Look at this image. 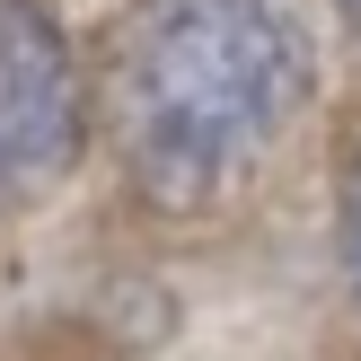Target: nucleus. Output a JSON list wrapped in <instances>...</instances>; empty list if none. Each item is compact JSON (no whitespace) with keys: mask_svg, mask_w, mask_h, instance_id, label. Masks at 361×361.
I'll use <instances>...</instances> for the list:
<instances>
[{"mask_svg":"<svg viewBox=\"0 0 361 361\" xmlns=\"http://www.w3.org/2000/svg\"><path fill=\"white\" fill-rule=\"evenodd\" d=\"M317 97L300 0H133L115 35L123 168L159 212H212Z\"/></svg>","mask_w":361,"mask_h":361,"instance_id":"obj_1","label":"nucleus"},{"mask_svg":"<svg viewBox=\"0 0 361 361\" xmlns=\"http://www.w3.org/2000/svg\"><path fill=\"white\" fill-rule=\"evenodd\" d=\"M88 141V88L44 0H0V212L62 194Z\"/></svg>","mask_w":361,"mask_h":361,"instance_id":"obj_2","label":"nucleus"},{"mask_svg":"<svg viewBox=\"0 0 361 361\" xmlns=\"http://www.w3.org/2000/svg\"><path fill=\"white\" fill-rule=\"evenodd\" d=\"M344 274H353V309H361V150H353V185H344Z\"/></svg>","mask_w":361,"mask_h":361,"instance_id":"obj_3","label":"nucleus"},{"mask_svg":"<svg viewBox=\"0 0 361 361\" xmlns=\"http://www.w3.org/2000/svg\"><path fill=\"white\" fill-rule=\"evenodd\" d=\"M353 9H361V0H353Z\"/></svg>","mask_w":361,"mask_h":361,"instance_id":"obj_4","label":"nucleus"},{"mask_svg":"<svg viewBox=\"0 0 361 361\" xmlns=\"http://www.w3.org/2000/svg\"><path fill=\"white\" fill-rule=\"evenodd\" d=\"M344 9H353V0H344Z\"/></svg>","mask_w":361,"mask_h":361,"instance_id":"obj_5","label":"nucleus"}]
</instances>
